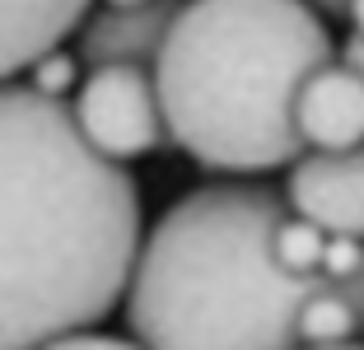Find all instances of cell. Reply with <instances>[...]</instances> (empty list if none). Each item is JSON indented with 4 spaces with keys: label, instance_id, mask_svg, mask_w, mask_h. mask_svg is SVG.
Masks as SVG:
<instances>
[{
    "label": "cell",
    "instance_id": "obj_1",
    "mask_svg": "<svg viewBox=\"0 0 364 350\" xmlns=\"http://www.w3.org/2000/svg\"><path fill=\"white\" fill-rule=\"evenodd\" d=\"M140 187L75 131L70 107L0 85V350H43L122 304Z\"/></svg>",
    "mask_w": 364,
    "mask_h": 350
},
{
    "label": "cell",
    "instance_id": "obj_2",
    "mask_svg": "<svg viewBox=\"0 0 364 350\" xmlns=\"http://www.w3.org/2000/svg\"><path fill=\"white\" fill-rule=\"evenodd\" d=\"M289 215L267 182L187 191L140 238L127 327L145 350H299V308L327 276H289L271 233Z\"/></svg>",
    "mask_w": 364,
    "mask_h": 350
},
{
    "label": "cell",
    "instance_id": "obj_3",
    "mask_svg": "<svg viewBox=\"0 0 364 350\" xmlns=\"http://www.w3.org/2000/svg\"><path fill=\"white\" fill-rule=\"evenodd\" d=\"M327 61L336 43L309 0H182L150 70L164 131L210 173L294 164V94Z\"/></svg>",
    "mask_w": 364,
    "mask_h": 350
},
{
    "label": "cell",
    "instance_id": "obj_4",
    "mask_svg": "<svg viewBox=\"0 0 364 350\" xmlns=\"http://www.w3.org/2000/svg\"><path fill=\"white\" fill-rule=\"evenodd\" d=\"M75 131L98 149L103 159L127 164L140 159L168 140L159 112V94H154V75L145 65H98L85 75V85L75 89Z\"/></svg>",
    "mask_w": 364,
    "mask_h": 350
},
{
    "label": "cell",
    "instance_id": "obj_5",
    "mask_svg": "<svg viewBox=\"0 0 364 350\" xmlns=\"http://www.w3.org/2000/svg\"><path fill=\"white\" fill-rule=\"evenodd\" d=\"M285 206L327 238H364V145L299 154L289 164Z\"/></svg>",
    "mask_w": 364,
    "mask_h": 350
},
{
    "label": "cell",
    "instance_id": "obj_6",
    "mask_svg": "<svg viewBox=\"0 0 364 350\" xmlns=\"http://www.w3.org/2000/svg\"><path fill=\"white\" fill-rule=\"evenodd\" d=\"M294 131L313 149L364 145V75L346 61H327L294 94Z\"/></svg>",
    "mask_w": 364,
    "mask_h": 350
},
{
    "label": "cell",
    "instance_id": "obj_7",
    "mask_svg": "<svg viewBox=\"0 0 364 350\" xmlns=\"http://www.w3.org/2000/svg\"><path fill=\"white\" fill-rule=\"evenodd\" d=\"M182 0H145V5H131V10H98L80 23V65L98 70V65H145L154 70V56H159L164 38H168V23L178 19Z\"/></svg>",
    "mask_w": 364,
    "mask_h": 350
},
{
    "label": "cell",
    "instance_id": "obj_8",
    "mask_svg": "<svg viewBox=\"0 0 364 350\" xmlns=\"http://www.w3.org/2000/svg\"><path fill=\"white\" fill-rule=\"evenodd\" d=\"M94 0H0V85H10L38 56L56 52L65 33L89 19Z\"/></svg>",
    "mask_w": 364,
    "mask_h": 350
},
{
    "label": "cell",
    "instance_id": "obj_9",
    "mask_svg": "<svg viewBox=\"0 0 364 350\" xmlns=\"http://www.w3.org/2000/svg\"><path fill=\"white\" fill-rule=\"evenodd\" d=\"M322 248H327V233L299 215H285L271 233V253L289 276H322Z\"/></svg>",
    "mask_w": 364,
    "mask_h": 350
},
{
    "label": "cell",
    "instance_id": "obj_10",
    "mask_svg": "<svg viewBox=\"0 0 364 350\" xmlns=\"http://www.w3.org/2000/svg\"><path fill=\"white\" fill-rule=\"evenodd\" d=\"M75 75H80V56H70V52H47V56H38V61L28 65V89L33 94H43V98H56V103H65V89H75Z\"/></svg>",
    "mask_w": 364,
    "mask_h": 350
},
{
    "label": "cell",
    "instance_id": "obj_11",
    "mask_svg": "<svg viewBox=\"0 0 364 350\" xmlns=\"http://www.w3.org/2000/svg\"><path fill=\"white\" fill-rule=\"evenodd\" d=\"M364 266V238H327L322 248V276L327 280H346Z\"/></svg>",
    "mask_w": 364,
    "mask_h": 350
},
{
    "label": "cell",
    "instance_id": "obj_12",
    "mask_svg": "<svg viewBox=\"0 0 364 350\" xmlns=\"http://www.w3.org/2000/svg\"><path fill=\"white\" fill-rule=\"evenodd\" d=\"M43 350H145V346H136V341H122V336H103V332H70V336L47 341Z\"/></svg>",
    "mask_w": 364,
    "mask_h": 350
},
{
    "label": "cell",
    "instance_id": "obj_13",
    "mask_svg": "<svg viewBox=\"0 0 364 350\" xmlns=\"http://www.w3.org/2000/svg\"><path fill=\"white\" fill-rule=\"evenodd\" d=\"M341 61L350 65V70H360V75H364V38H355V33L346 38V47H341Z\"/></svg>",
    "mask_w": 364,
    "mask_h": 350
},
{
    "label": "cell",
    "instance_id": "obj_14",
    "mask_svg": "<svg viewBox=\"0 0 364 350\" xmlns=\"http://www.w3.org/2000/svg\"><path fill=\"white\" fill-rule=\"evenodd\" d=\"M346 19H350L355 38H364V0H346Z\"/></svg>",
    "mask_w": 364,
    "mask_h": 350
},
{
    "label": "cell",
    "instance_id": "obj_15",
    "mask_svg": "<svg viewBox=\"0 0 364 350\" xmlns=\"http://www.w3.org/2000/svg\"><path fill=\"white\" fill-rule=\"evenodd\" d=\"M309 5L322 14H346V0H309Z\"/></svg>",
    "mask_w": 364,
    "mask_h": 350
},
{
    "label": "cell",
    "instance_id": "obj_16",
    "mask_svg": "<svg viewBox=\"0 0 364 350\" xmlns=\"http://www.w3.org/2000/svg\"><path fill=\"white\" fill-rule=\"evenodd\" d=\"M107 10H131V5H145V0H103Z\"/></svg>",
    "mask_w": 364,
    "mask_h": 350
},
{
    "label": "cell",
    "instance_id": "obj_17",
    "mask_svg": "<svg viewBox=\"0 0 364 350\" xmlns=\"http://www.w3.org/2000/svg\"><path fill=\"white\" fill-rule=\"evenodd\" d=\"M313 350H364V346H355V341H346V346H313Z\"/></svg>",
    "mask_w": 364,
    "mask_h": 350
}]
</instances>
